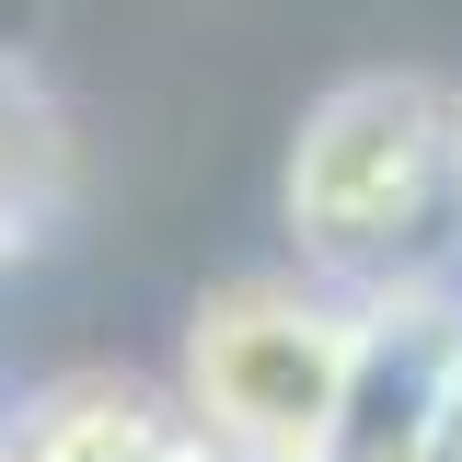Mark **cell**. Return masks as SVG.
Listing matches in <instances>:
<instances>
[{"instance_id": "2", "label": "cell", "mask_w": 462, "mask_h": 462, "mask_svg": "<svg viewBox=\"0 0 462 462\" xmlns=\"http://www.w3.org/2000/svg\"><path fill=\"white\" fill-rule=\"evenodd\" d=\"M370 382V289L324 278H231L185 324V404L231 462H346V416Z\"/></svg>"}, {"instance_id": "1", "label": "cell", "mask_w": 462, "mask_h": 462, "mask_svg": "<svg viewBox=\"0 0 462 462\" xmlns=\"http://www.w3.org/2000/svg\"><path fill=\"white\" fill-rule=\"evenodd\" d=\"M439 220H462V105L428 69L346 81L300 116V151H289L300 266H324L346 289H393V278H416Z\"/></svg>"}, {"instance_id": "4", "label": "cell", "mask_w": 462, "mask_h": 462, "mask_svg": "<svg viewBox=\"0 0 462 462\" xmlns=\"http://www.w3.org/2000/svg\"><path fill=\"white\" fill-rule=\"evenodd\" d=\"M58 185H69V139H58L47 93L23 69H0V266L58 220Z\"/></svg>"}, {"instance_id": "3", "label": "cell", "mask_w": 462, "mask_h": 462, "mask_svg": "<svg viewBox=\"0 0 462 462\" xmlns=\"http://www.w3.org/2000/svg\"><path fill=\"white\" fill-rule=\"evenodd\" d=\"M12 462H231V451H220V428L185 393H151V382H58L12 428Z\"/></svg>"}, {"instance_id": "5", "label": "cell", "mask_w": 462, "mask_h": 462, "mask_svg": "<svg viewBox=\"0 0 462 462\" xmlns=\"http://www.w3.org/2000/svg\"><path fill=\"white\" fill-rule=\"evenodd\" d=\"M451 439H462V382H451Z\"/></svg>"}]
</instances>
